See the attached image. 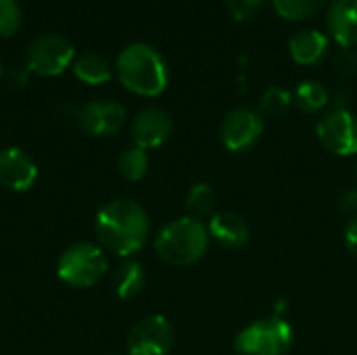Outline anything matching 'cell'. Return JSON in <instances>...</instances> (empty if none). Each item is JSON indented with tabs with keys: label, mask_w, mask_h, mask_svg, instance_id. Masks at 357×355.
<instances>
[{
	"label": "cell",
	"mask_w": 357,
	"mask_h": 355,
	"mask_svg": "<svg viewBox=\"0 0 357 355\" xmlns=\"http://www.w3.org/2000/svg\"><path fill=\"white\" fill-rule=\"evenodd\" d=\"M151 222L146 211L130 199L107 203L96 216V234L105 249L128 257L140 251L149 239Z\"/></svg>",
	"instance_id": "1"
},
{
	"label": "cell",
	"mask_w": 357,
	"mask_h": 355,
	"mask_svg": "<svg viewBox=\"0 0 357 355\" xmlns=\"http://www.w3.org/2000/svg\"><path fill=\"white\" fill-rule=\"evenodd\" d=\"M119 82L134 94L157 96L167 88V65L161 52L144 42L128 44L115 61Z\"/></svg>",
	"instance_id": "2"
},
{
	"label": "cell",
	"mask_w": 357,
	"mask_h": 355,
	"mask_svg": "<svg viewBox=\"0 0 357 355\" xmlns=\"http://www.w3.org/2000/svg\"><path fill=\"white\" fill-rule=\"evenodd\" d=\"M209 239V230L201 220L184 216L161 228L155 239V251L169 266L184 268L197 264L207 253Z\"/></svg>",
	"instance_id": "3"
},
{
	"label": "cell",
	"mask_w": 357,
	"mask_h": 355,
	"mask_svg": "<svg viewBox=\"0 0 357 355\" xmlns=\"http://www.w3.org/2000/svg\"><path fill=\"white\" fill-rule=\"evenodd\" d=\"M109 270V262L100 247L92 243H75L67 247L56 264L59 278L75 289L94 287Z\"/></svg>",
	"instance_id": "4"
},
{
	"label": "cell",
	"mask_w": 357,
	"mask_h": 355,
	"mask_svg": "<svg viewBox=\"0 0 357 355\" xmlns=\"http://www.w3.org/2000/svg\"><path fill=\"white\" fill-rule=\"evenodd\" d=\"M293 345V328L282 318H261L245 326L236 339L234 349L243 355H284Z\"/></svg>",
	"instance_id": "5"
},
{
	"label": "cell",
	"mask_w": 357,
	"mask_h": 355,
	"mask_svg": "<svg viewBox=\"0 0 357 355\" xmlns=\"http://www.w3.org/2000/svg\"><path fill=\"white\" fill-rule=\"evenodd\" d=\"M27 69L42 77H56L75 61V50L63 36L42 33L25 50Z\"/></svg>",
	"instance_id": "6"
},
{
	"label": "cell",
	"mask_w": 357,
	"mask_h": 355,
	"mask_svg": "<svg viewBox=\"0 0 357 355\" xmlns=\"http://www.w3.org/2000/svg\"><path fill=\"white\" fill-rule=\"evenodd\" d=\"M318 140L326 151L349 157L357 155V117L345 107H337L328 111L318 121Z\"/></svg>",
	"instance_id": "7"
},
{
	"label": "cell",
	"mask_w": 357,
	"mask_h": 355,
	"mask_svg": "<svg viewBox=\"0 0 357 355\" xmlns=\"http://www.w3.org/2000/svg\"><path fill=\"white\" fill-rule=\"evenodd\" d=\"M264 134V119L249 107L232 109L222 121V142L232 153L251 151Z\"/></svg>",
	"instance_id": "8"
},
{
	"label": "cell",
	"mask_w": 357,
	"mask_h": 355,
	"mask_svg": "<svg viewBox=\"0 0 357 355\" xmlns=\"http://www.w3.org/2000/svg\"><path fill=\"white\" fill-rule=\"evenodd\" d=\"M174 345V328L165 316L142 318L128 337L130 355H167Z\"/></svg>",
	"instance_id": "9"
},
{
	"label": "cell",
	"mask_w": 357,
	"mask_h": 355,
	"mask_svg": "<svg viewBox=\"0 0 357 355\" xmlns=\"http://www.w3.org/2000/svg\"><path fill=\"white\" fill-rule=\"evenodd\" d=\"M77 121L90 136H113L126 123V107L115 100H92L77 111Z\"/></svg>",
	"instance_id": "10"
},
{
	"label": "cell",
	"mask_w": 357,
	"mask_h": 355,
	"mask_svg": "<svg viewBox=\"0 0 357 355\" xmlns=\"http://www.w3.org/2000/svg\"><path fill=\"white\" fill-rule=\"evenodd\" d=\"M172 130H174L172 115L159 107L142 109L140 113H136L132 121V138L136 146L142 151L157 149L163 142H167V138L172 136Z\"/></svg>",
	"instance_id": "11"
},
{
	"label": "cell",
	"mask_w": 357,
	"mask_h": 355,
	"mask_svg": "<svg viewBox=\"0 0 357 355\" xmlns=\"http://www.w3.org/2000/svg\"><path fill=\"white\" fill-rule=\"evenodd\" d=\"M38 178L36 161L21 149L8 146L0 151V186L23 192L33 186Z\"/></svg>",
	"instance_id": "12"
},
{
	"label": "cell",
	"mask_w": 357,
	"mask_h": 355,
	"mask_svg": "<svg viewBox=\"0 0 357 355\" xmlns=\"http://www.w3.org/2000/svg\"><path fill=\"white\" fill-rule=\"evenodd\" d=\"M331 36L343 46H357V0H333L326 13Z\"/></svg>",
	"instance_id": "13"
},
{
	"label": "cell",
	"mask_w": 357,
	"mask_h": 355,
	"mask_svg": "<svg viewBox=\"0 0 357 355\" xmlns=\"http://www.w3.org/2000/svg\"><path fill=\"white\" fill-rule=\"evenodd\" d=\"M209 236L228 249H238L249 241V226L236 211H218L209 218Z\"/></svg>",
	"instance_id": "14"
},
{
	"label": "cell",
	"mask_w": 357,
	"mask_h": 355,
	"mask_svg": "<svg viewBox=\"0 0 357 355\" xmlns=\"http://www.w3.org/2000/svg\"><path fill=\"white\" fill-rule=\"evenodd\" d=\"M289 52L299 65H316L328 52V38L316 29H303L289 42Z\"/></svg>",
	"instance_id": "15"
},
{
	"label": "cell",
	"mask_w": 357,
	"mask_h": 355,
	"mask_svg": "<svg viewBox=\"0 0 357 355\" xmlns=\"http://www.w3.org/2000/svg\"><path fill=\"white\" fill-rule=\"evenodd\" d=\"M71 67H73L75 77L88 86H100L113 77V67H111L109 59L98 52H84V54L75 56Z\"/></svg>",
	"instance_id": "16"
},
{
	"label": "cell",
	"mask_w": 357,
	"mask_h": 355,
	"mask_svg": "<svg viewBox=\"0 0 357 355\" xmlns=\"http://www.w3.org/2000/svg\"><path fill=\"white\" fill-rule=\"evenodd\" d=\"M144 282H146V274H144V268L138 264V262H123L117 270H115V276H113V287H115V293L121 297V299H132L136 297L142 289H144Z\"/></svg>",
	"instance_id": "17"
},
{
	"label": "cell",
	"mask_w": 357,
	"mask_h": 355,
	"mask_svg": "<svg viewBox=\"0 0 357 355\" xmlns=\"http://www.w3.org/2000/svg\"><path fill=\"white\" fill-rule=\"evenodd\" d=\"M218 205V195L213 190L211 184H205V182H199L195 184L190 190H188V197H186V209L190 211V218H211L213 216V209Z\"/></svg>",
	"instance_id": "18"
},
{
	"label": "cell",
	"mask_w": 357,
	"mask_h": 355,
	"mask_svg": "<svg viewBox=\"0 0 357 355\" xmlns=\"http://www.w3.org/2000/svg\"><path fill=\"white\" fill-rule=\"evenodd\" d=\"M293 100L301 111L307 113H318L328 105V90L320 82H301L295 90Z\"/></svg>",
	"instance_id": "19"
},
{
	"label": "cell",
	"mask_w": 357,
	"mask_h": 355,
	"mask_svg": "<svg viewBox=\"0 0 357 355\" xmlns=\"http://www.w3.org/2000/svg\"><path fill=\"white\" fill-rule=\"evenodd\" d=\"M117 169L130 182L142 180L146 176V172H149V155H146V151H142L138 146L126 149L117 159Z\"/></svg>",
	"instance_id": "20"
},
{
	"label": "cell",
	"mask_w": 357,
	"mask_h": 355,
	"mask_svg": "<svg viewBox=\"0 0 357 355\" xmlns=\"http://www.w3.org/2000/svg\"><path fill=\"white\" fill-rule=\"evenodd\" d=\"M276 13L289 21H303L316 17L324 8V0H272Z\"/></svg>",
	"instance_id": "21"
},
{
	"label": "cell",
	"mask_w": 357,
	"mask_h": 355,
	"mask_svg": "<svg viewBox=\"0 0 357 355\" xmlns=\"http://www.w3.org/2000/svg\"><path fill=\"white\" fill-rule=\"evenodd\" d=\"M293 103V94L280 86H272L261 96V113L268 117H280L289 111Z\"/></svg>",
	"instance_id": "22"
},
{
	"label": "cell",
	"mask_w": 357,
	"mask_h": 355,
	"mask_svg": "<svg viewBox=\"0 0 357 355\" xmlns=\"http://www.w3.org/2000/svg\"><path fill=\"white\" fill-rule=\"evenodd\" d=\"M23 25V13L17 0H0V38L15 36Z\"/></svg>",
	"instance_id": "23"
},
{
	"label": "cell",
	"mask_w": 357,
	"mask_h": 355,
	"mask_svg": "<svg viewBox=\"0 0 357 355\" xmlns=\"http://www.w3.org/2000/svg\"><path fill=\"white\" fill-rule=\"evenodd\" d=\"M264 2L266 0H226V6H228V13L232 15V19L249 21L261 10Z\"/></svg>",
	"instance_id": "24"
},
{
	"label": "cell",
	"mask_w": 357,
	"mask_h": 355,
	"mask_svg": "<svg viewBox=\"0 0 357 355\" xmlns=\"http://www.w3.org/2000/svg\"><path fill=\"white\" fill-rule=\"evenodd\" d=\"M333 65H335V71H337L339 75L349 77V75H354L357 71V54L351 48H343V50L335 56Z\"/></svg>",
	"instance_id": "25"
},
{
	"label": "cell",
	"mask_w": 357,
	"mask_h": 355,
	"mask_svg": "<svg viewBox=\"0 0 357 355\" xmlns=\"http://www.w3.org/2000/svg\"><path fill=\"white\" fill-rule=\"evenodd\" d=\"M345 245H347V249L357 257V218H354L349 222V226L345 230Z\"/></svg>",
	"instance_id": "26"
},
{
	"label": "cell",
	"mask_w": 357,
	"mask_h": 355,
	"mask_svg": "<svg viewBox=\"0 0 357 355\" xmlns=\"http://www.w3.org/2000/svg\"><path fill=\"white\" fill-rule=\"evenodd\" d=\"M2 75H4V71H2V65H0V80H2Z\"/></svg>",
	"instance_id": "27"
}]
</instances>
